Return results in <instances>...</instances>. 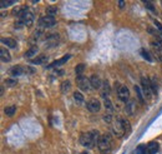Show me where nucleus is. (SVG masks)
<instances>
[{
  "label": "nucleus",
  "mask_w": 162,
  "mask_h": 154,
  "mask_svg": "<svg viewBox=\"0 0 162 154\" xmlns=\"http://www.w3.org/2000/svg\"><path fill=\"white\" fill-rule=\"evenodd\" d=\"M100 137L101 135L99 134V132L94 129V130H90V132H86V133L81 134L80 135V143H81V145H83V147H85L86 149H92L97 144Z\"/></svg>",
  "instance_id": "1"
},
{
  "label": "nucleus",
  "mask_w": 162,
  "mask_h": 154,
  "mask_svg": "<svg viewBox=\"0 0 162 154\" xmlns=\"http://www.w3.org/2000/svg\"><path fill=\"white\" fill-rule=\"evenodd\" d=\"M97 148L101 154H109L112 148V140H111L110 135H107V134L101 135L97 142Z\"/></svg>",
  "instance_id": "2"
},
{
  "label": "nucleus",
  "mask_w": 162,
  "mask_h": 154,
  "mask_svg": "<svg viewBox=\"0 0 162 154\" xmlns=\"http://www.w3.org/2000/svg\"><path fill=\"white\" fill-rule=\"evenodd\" d=\"M19 17L26 28H30L34 24V14L29 10V8H21V13Z\"/></svg>",
  "instance_id": "3"
},
{
  "label": "nucleus",
  "mask_w": 162,
  "mask_h": 154,
  "mask_svg": "<svg viewBox=\"0 0 162 154\" xmlns=\"http://www.w3.org/2000/svg\"><path fill=\"white\" fill-rule=\"evenodd\" d=\"M55 24H56V19L52 18V17H47L46 15V17H43V18L39 19V25L41 28H44V29L52 28V26H55Z\"/></svg>",
  "instance_id": "4"
},
{
  "label": "nucleus",
  "mask_w": 162,
  "mask_h": 154,
  "mask_svg": "<svg viewBox=\"0 0 162 154\" xmlns=\"http://www.w3.org/2000/svg\"><path fill=\"white\" fill-rule=\"evenodd\" d=\"M76 82H77V87L83 90V92H89L90 90V79H88V78H85V76H83V75H80V76H77L76 78Z\"/></svg>",
  "instance_id": "5"
},
{
  "label": "nucleus",
  "mask_w": 162,
  "mask_h": 154,
  "mask_svg": "<svg viewBox=\"0 0 162 154\" xmlns=\"http://www.w3.org/2000/svg\"><path fill=\"white\" fill-rule=\"evenodd\" d=\"M86 107H88V110H89V112H91V113H99L100 109H101V103H100L99 99L92 98V99H90V100L88 102Z\"/></svg>",
  "instance_id": "6"
},
{
  "label": "nucleus",
  "mask_w": 162,
  "mask_h": 154,
  "mask_svg": "<svg viewBox=\"0 0 162 154\" xmlns=\"http://www.w3.org/2000/svg\"><path fill=\"white\" fill-rule=\"evenodd\" d=\"M117 97L122 100V102H128L130 100V90L125 85H120L119 89H117Z\"/></svg>",
  "instance_id": "7"
},
{
  "label": "nucleus",
  "mask_w": 162,
  "mask_h": 154,
  "mask_svg": "<svg viewBox=\"0 0 162 154\" xmlns=\"http://www.w3.org/2000/svg\"><path fill=\"white\" fill-rule=\"evenodd\" d=\"M141 85H142V92H143L145 97H146V98H151L152 89H151L150 79H147V78H142V79H141Z\"/></svg>",
  "instance_id": "8"
},
{
  "label": "nucleus",
  "mask_w": 162,
  "mask_h": 154,
  "mask_svg": "<svg viewBox=\"0 0 162 154\" xmlns=\"http://www.w3.org/2000/svg\"><path fill=\"white\" fill-rule=\"evenodd\" d=\"M90 85H91V88H94V89H100L101 87H102V83H101V79L99 78L97 75H91V78H90Z\"/></svg>",
  "instance_id": "9"
},
{
  "label": "nucleus",
  "mask_w": 162,
  "mask_h": 154,
  "mask_svg": "<svg viewBox=\"0 0 162 154\" xmlns=\"http://www.w3.org/2000/svg\"><path fill=\"white\" fill-rule=\"evenodd\" d=\"M112 132L116 134V137H122L125 134V130L122 128V124L120 120H117L115 124H114V128H112Z\"/></svg>",
  "instance_id": "10"
},
{
  "label": "nucleus",
  "mask_w": 162,
  "mask_h": 154,
  "mask_svg": "<svg viewBox=\"0 0 162 154\" xmlns=\"http://www.w3.org/2000/svg\"><path fill=\"white\" fill-rule=\"evenodd\" d=\"M71 58V55L70 54H66V55H64L61 59H59V60H55L54 63H51L50 65H47V69H50V68H54V66H59V65H62L64 63H66L69 59Z\"/></svg>",
  "instance_id": "11"
},
{
  "label": "nucleus",
  "mask_w": 162,
  "mask_h": 154,
  "mask_svg": "<svg viewBox=\"0 0 162 154\" xmlns=\"http://www.w3.org/2000/svg\"><path fill=\"white\" fill-rule=\"evenodd\" d=\"M0 58H2V61H3V63H9V61L11 60V55H10V53L8 51V49H5V48L0 49Z\"/></svg>",
  "instance_id": "12"
},
{
  "label": "nucleus",
  "mask_w": 162,
  "mask_h": 154,
  "mask_svg": "<svg viewBox=\"0 0 162 154\" xmlns=\"http://www.w3.org/2000/svg\"><path fill=\"white\" fill-rule=\"evenodd\" d=\"M147 152L150 154H156L158 152V143L157 142H150L147 144Z\"/></svg>",
  "instance_id": "13"
},
{
  "label": "nucleus",
  "mask_w": 162,
  "mask_h": 154,
  "mask_svg": "<svg viewBox=\"0 0 162 154\" xmlns=\"http://www.w3.org/2000/svg\"><path fill=\"white\" fill-rule=\"evenodd\" d=\"M2 43L4 45H7L8 48H11V49L16 48V41L14 39H11V38H2Z\"/></svg>",
  "instance_id": "14"
},
{
  "label": "nucleus",
  "mask_w": 162,
  "mask_h": 154,
  "mask_svg": "<svg viewBox=\"0 0 162 154\" xmlns=\"http://www.w3.org/2000/svg\"><path fill=\"white\" fill-rule=\"evenodd\" d=\"M125 110H126V113H127L128 115H132V114L135 113V100H131V99H130V100L126 103Z\"/></svg>",
  "instance_id": "15"
},
{
  "label": "nucleus",
  "mask_w": 162,
  "mask_h": 154,
  "mask_svg": "<svg viewBox=\"0 0 162 154\" xmlns=\"http://www.w3.org/2000/svg\"><path fill=\"white\" fill-rule=\"evenodd\" d=\"M60 89H61L62 93H69L70 89H71V82L70 80H64L61 83V85H60Z\"/></svg>",
  "instance_id": "16"
},
{
  "label": "nucleus",
  "mask_w": 162,
  "mask_h": 154,
  "mask_svg": "<svg viewBox=\"0 0 162 154\" xmlns=\"http://www.w3.org/2000/svg\"><path fill=\"white\" fill-rule=\"evenodd\" d=\"M120 122H121V124H122V128H124V130H125V134H130V133H131V124H130V122H128L127 119H120Z\"/></svg>",
  "instance_id": "17"
},
{
  "label": "nucleus",
  "mask_w": 162,
  "mask_h": 154,
  "mask_svg": "<svg viewBox=\"0 0 162 154\" xmlns=\"http://www.w3.org/2000/svg\"><path fill=\"white\" fill-rule=\"evenodd\" d=\"M104 107H105V109H106L110 114H112V113H114V105H112V102H111L109 98L104 99Z\"/></svg>",
  "instance_id": "18"
},
{
  "label": "nucleus",
  "mask_w": 162,
  "mask_h": 154,
  "mask_svg": "<svg viewBox=\"0 0 162 154\" xmlns=\"http://www.w3.org/2000/svg\"><path fill=\"white\" fill-rule=\"evenodd\" d=\"M24 73V69L21 68V66H13L11 69H10V74L13 75V76H19V75H21Z\"/></svg>",
  "instance_id": "19"
},
{
  "label": "nucleus",
  "mask_w": 162,
  "mask_h": 154,
  "mask_svg": "<svg viewBox=\"0 0 162 154\" xmlns=\"http://www.w3.org/2000/svg\"><path fill=\"white\" fill-rule=\"evenodd\" d=\"M74 100H75L77 104H83V103L85 102V98H84V95L81 94L80 92H75V93H74Z\"/></svg>",
  "instance_id": "20"
},
{
  "label": "nucleus",
  "mask_w": 162,
  "mask_h": 154,
  "mask_svg": "<svg viewBox=\"0 0 162 154\" xmlns=\"http://www.w3.org/2000/svg\"><path fill=\"white\" fill-rule=\"evenodd\" d=\"M41 35H43V30H41V29H38V30H35V31L33 33L31 38H30V39H31L30 41H31V43H35V41H38V40L40 39V36H41Z\"/></svg>",
  "instance_id": "21"
},
{
  "label": "nucleus",
  "mask_w": 162,
  "mask_h": 154,
  "mask_svg": "<svg viewBox=\"0 0 162 154\" xmlns=\"http://www.w3.org/2000/svg\"><path fill=\"white\" fill-rule=\"evenodd\" d=\"M109 93H110V85H109L107 82H104L102 83V97H104V99L107 98Z\"/></svg>",
  "instance_id": "22"
},
{
  "label": "nucleus",
  "mask_w": 162,
  "mask_h": 154,
  "mask_svg": "<svg viewBox=\"0 0 162 154\" xmlns=\"http://www.w3.org/2000/svg\"><path fill=\"white\" fill-rule=\"evenodd\" d=\"M57 14V8L56 7H47L46 8V15L47 17H55Z\"/></svg>",
  "instance_id": "23"
},
{
  "label": "nucleus",
  "mask_w": 162,
  "mask_h": 154,
  "mask_svg": "<svg viewBox=\"0 0 162 154\" xmlns=\"http://www.w3.org/2000/svg\"><path fill=\"white\" fill-rule=\"evenodd\" d=\"M85 64H77L76 66H75V74L77 75V76H80L81 74L84 73V70H85Z\"/></svg>",
  "instance_id": "24"
},
{
  "label": "nucleus",
  "mask_w": 162,
  "mask_h": 154,
  "mask_svg": "<svg viewBox=\"0 0 162 154\" xmlns=\"http://www.w3.org/2000/svg\"><path fill=\"white\" fill-rule=\"evenodd\" d=\"M36 53H38V46H31V48L25 53V58H33Z\"/></svg>",
  "instance_id": "25"
},
{
  "label": "nucleus",
  "mask_w": 162,
  "mask_h": 154,
  "mask_svg": "<svg viewBox=\"0 0 162 154\" xmlns=\"http://www.w3.org/2000/svg\"><path fill=\"white\" fill-rule=\"evenodd\" d=\"M5 114L8 115V117H13L14 114H15V112H16V107L15 105H10V107H8V108H5Z\"/></svg>",
  "instance_id": "26"
},
{
  "label": "nucleus",
  "mask_w": 162,
  "mask_h": 154,
  "mask_svg": "<svg viewBox=\"0 0 162 154\" xmlns=\"http://www.w3.org/2000/svg\"><path fill=\"white\" fill-rule=\"evenodd\" d=\"M14 4H15L14 0H8V2H5V0H2V2H0V8L5 9V8H8V7H10V5H14Z\"/></svg>",
  "instance_id": "27"
},
{
  "label": "nucleus",
  "mask_w": 162,
  "mask_h": 154,
  "mask_svg": "<svg viewBox=\"0 0 162 154\" xmlns=\"http://www.w3.org/2000/svg\"><path fill=\"white\" fill-rule=\"evenodd\" d=\"M18 84V79H13V78H9L5 80V85L9 87V88H13V87H16Z\"/></svg>",
  "instance_id": "28"
},
{
  "label": "nucleus",
  "mask_w": 162,
  "mask_h": 154,
  "mask_svg": "<svg viewBox=\"0 0 162 154\" xmlns=\"http://www.w3.org/2000/svg\"><path fill=\"white\" fill-rule=\"evenodd\" d=\"M135 92H136V94H137V99H138V102H140V103H143L145 100H143V95H142L141 88L137 87V85H135Z\"/></svg>",
  "instance_id": "29"
},
{
  "label": "nucleus",
  "mask_w": 162,
  "mask_h": 154,
  "mask_svg": "<svg viewBox=\"0 0 162 154\" xmlns=\"http://www.w3.org/2000/svg\"><path fill=\"white\" fill-rule=\"evenodd\" d=\"M45 60H47V58H46V56H44V55H40V56L35 58L34 60H31V63H33V64H43Z\"/></svg>",
  "instance_id": "30"
},
{
  "label": "nucleus",
  "mask_w": 162,
  "mask_h": 154,
  "mask_svg": "<svg viewBox=\"0 0 162 154\" xmlns=\"http://www.w3.org/2000/svg\"><path fill=\"white\" fill-rule=\"evenodd\" d=\"M150 83H151V89H152V93H153V94H156V93H157V83H156V78H155V76L150 79Z\"/></svg>",
  "instance_id": "31"
},
{
  "label": "nucleus",
  "mask_w": 162,
  "mask_h": 154,
  "mask_svg": "<svg viewBox=\"0 0 162 154\" xmlns=\"http://www.w3.org/2000/svg\"><path fill=\"white\" fill-rule=\"evenodd\" d=\"M141 55H142V56H143L147 61H150V63H152V61H153V59H152V56L150 55V53H148V51H146L145 49H142V50H141Z\"/></svg>",
  "instance_id": "32"
},
{
  "label": "nucleus",
  "mask_w": 162,
  "mask_h": 154,
  "mask_svg": "<svg viewBox=\"0 0 162 154\" xmlns=\"http://www.w3.org/2000/svg\"><path fill=\"white\" fill-rule=\"evenodd\" d=\"M143 4H145V7H146V8H147L150 12H152V13H156V8H155V5H153L151 2H145Z\"/></svg>",
  "instance_id": "33"
},
{
  "label": "nucleus",
  "mask_w": 162,
  "mask_h": 154,
  "mask_svg": "<svg viewBox=\"0 0 162 154\" xmlns=\"http://www.w3.org/2000/svg\"><path fill=\"white\" fill-rule=\"evenodd\" d=\"M104 122L107 123V124H110V123L112 122V114H110V113L105 114V115H104Z\"/></svg>",
  "instance_id": "34"
},
{
  "label": "nucleus",
  "mask_w": 162,
  "mask_h": 154,
  "mask_svg": "<svg viewBox=\"0 0 162 154\" xmlns=\"http://www.w3.org/2000/svg\"><path fill=\"white\" fill-rule=\"evenodd\" d=\"M14 26H15V29H20V28H23V26H25L24 24H23V22L19 19L18 22H15V24H14Z\"/></svg>",
  "instance_id": "35"
},
{
  "label": "nucleus",
  "mask_w": 162,
  "mask_h": 154,
  "mask_svg": "<svg viewBox=\"0 0 162 154\" xmlns=\"http://www.w3.org/2000/svg\"><path fill=\"white\" fill-rule=\"evenodd\" d=\"M153 24H155V26H156V28H158V30H160V31H162V24H161V23H158L157 20H155V22H153Z\"/></svg>",
  "instance_id": "36"
},
{
  "label": "nucleus",
  "mask_w": 162,
  "mask_h": 154,
  "mask_svg": "<svg viewBox=\"0 0 162 154\" xmlns=\"http://www.w3.org/2000/svg\"><path fill=\"white\" fill-rule=\"evenodd\" d=\"M125 5H126V3H125V2H119V8H120V9H124V8H125Z\"/></svg>",
  "instance_id": "37"
},
{
  "label": "nucleus",
  "mask_w": 162,
  "mask_h": 154,
  "mask_svg": "<svg viewBox=\"0 0 162 154\" xmlns=\"http://www.w3.org/2000/svg\"><path fill=\"white\" fill-rule=\"evenodd\" d=\"M137 153H138V154H146V152H145V149H143L142 147H140V148H138Z\"/></svg>",
  "instance_id": "38"
},
{
  "label": "nucleus",
  "mask_w": 162,
  "mask_h": 154,
  "mask_svg": "<svg viewBox=\"0 0 162 154\" xmlns=\"http://www.w3.org/2000/svg\"><path fill=\"white\" fill-rule=\"evenodd\" d=\"M81 154H89V153H86V152H83V153H81Z\"/></svg>",
  "instance_id": "39"
},
{
  "label": "nucleus",
  "mask_w": 162,
  "mask_h": 154,
  "mask_svg": "<svg viewBox=\"0 0 162 154\" xmlns=\"http://www.w3.org/2000/svg\"><path fill=\"white\" fill-rule=\"evenodd\" d=\"M161 5H162V2H161Z\"/></svg>",
  "instance_id": "40"
}]
</instances>
